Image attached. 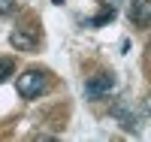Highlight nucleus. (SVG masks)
Listing matches in <instances>:
<instances>
[{
  "label": "nucleus",
  "mask_w": 151,
  "mask_h": 142,
  "mask_svg": "<svg viewBox=\"0 0 151 142\" xmlns=\"http://www.w3.org/2000/svg\"><path fill=\"white\" fill-rule=\"evenodd\" d=\"M12 12H15V0H0V15H12Z\"/></svg>",
  "instance_id": "nucleus-8"
},
{
  "label": "nucleus",
  "mask_w": 151,
  "mask_h": 142,
  "mask_svg": "<svg viewBox=\"0 0 151 142\" xmlns=\"http://www.w3.org/2000/svg\"><path fill=\"white\" fill-rule=\"evenodd\" d=\"M55 3H60V0H55Z\"/></svg>",
  "instance_id": "nucleus-11"
},
{
  "label": "nucleus",
  "mask_w": 151,
  "mask_h": 142,
  "mask_svg": "<svg viewBox=\"0 0 151 142\" xmlns=\"http://www.w3.org/2000/svg\"><path fill=\"white\" fill-rule=\"evenodd\" d=\"M9 43L15 45L18 51H33L36 48V36L30 30H24V27H15V30L9 33Z\"/></svg>",
  "instance_id": "nucleus-5"
},
{
  "label": "nucleus",
  "mask_w": 151,
  "mask_h": 142,
  "mask_svg": "<svg viewBox=\"0 0 151 142\" xmlns=\"http://www.w3.org/2000/svg\"><path fill=\"white\" fill-rule=\"evenodd\" d=\"M12 73H15V63H12L9 58H0V82H6Z\"/></svg>",
  "instance_id": "nucleus-6"
},
{
  "label": "nucleus",
  "mask_w": 151,
  "mask_h": 142,
  "mask_svg": "<svg viewBox=\"0 0 151 142\" xmlns=\"http://www.w3.org/2000/svg\"><path fill=\"white\" fill-rule=\"evenodd\" d=\"M127 15L133 24H139V27H148L151 24V0H130V9Z\"/></svg>",
  "instance_id": "nucleus-3"
},
{
  "label": "nucleus",
  "mask_w": 151,
  "mask_h": 142,
  "mask_svg": "<svg viewBox=\"0 0 151 142\" xmlns=\"http://www.w3.org/2000/svg\"><path fill=\"white\" fill-rule=\"evenodd\" d=\"M121 6V0H103V9H112V12H118Z\"/></svg>",
  "instance_id": "nucleus-9"
},
{
  "label": "nucleus",
  "mask_w": 151,
  "mask_h": 142,
  "mask_svg": "<svg viewBox=\"0 0 151 142\" xmlns=\"http://www.w3.org/2000/svg\"><path fill=\"white\" fill-rule=\"evenodd\" d=\"M112 115L121 121V127L127 133H139V118L133 115V109L127 106V103H115V109H112Z\"/></svg>",
  "instance_id": "nucleus-4"
},
{
  "label": "nucleus",
  "mask_w": 151,
  "mask_h": 142,
  "mask_svg": "<svg viewBox=\"0 0 151 142\" xmlns=\"http://www.w3.org/2000/svg\"><path fill=\"white\" fill-rule=\"evenodd\" d=\"M112 18H115V12H112V9H103L97 18H91V27H103V24H109Z\"/></svg>",
  "instance_id": "nucleus-7"
},
{
  "label": "nucleus",
  "mask_w": 151,
  "mask_h": 142,
  "mask_svg": "<svg viewBox=\"0 0 151 142\" xmlns=\"http://www.w3.org/2000/svg\"><path fill=\"white\" fill-rule=\"evenodd\" d=\"M15 88H18V94H21L24 100H36V97H40L45 88H48V79H45L42 70H27V73L18 76Z\"/></svg>",
  "instance_id": "nucleus-1"
},
{
  "label": "nucleus",
  "mask_w": 151,
  "mask_h": 142,
  "mask_svg": "<svg viewBox=\"0 0 151 142\" xmlns=\"http://www.w3.org/2000/svg\"><path fill=\"white\" fill-rule=\"evenodd\" d=\"M112 91H115V76L112 73H97V76H91L85 82V97L88 100H103Z\"/></svg>",
  "instance_id": "nucleus-2"
},
{
  "label": "nucleus",
  "mask_w": 151,
  "mask_h": 142,
  "mask_svg": "<svg viewBox=\"0 0 151 142\" xmlns=\"http://www.w3.org/2000/svg\"><path fill=\"white\" fill-rule=\"evenodd\" d=\"M142 109H145V112H151V97L145 100V106H142Z\"/></svg>",
  "instance_id": "nucleus-10"
}]
</instances>
